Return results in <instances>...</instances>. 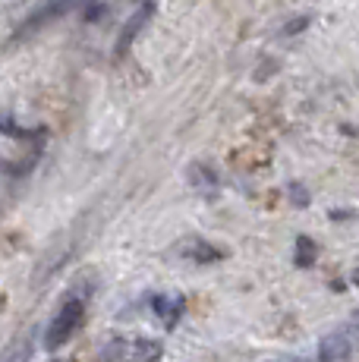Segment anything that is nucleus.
<instances>
[{"mask_svg": "<svg viewBox=\"0 0 359 362\" xmlns=\"http://www.w3.org/2000/svg\"><path fill=\"white\" fill-rule=\"evenodd\" d=\"M350 350H353V337H350V331H334L319 344V359L322 362H337V359L347 356Z\"/></svg>", "mask_w": 359, "mask_h": 362, "instance_id": "nucleus-3", "label": "nucleus"}, {"mask_svg": "<svg viewBox=\"0 0 359 362\" xmlns=\"http://www.w3.org/2000/svg\"><path fill=\"white\" fill-rule=\"evenodd\" d=\"M82 312H86V299L82 296L64 299V305H60L57 315H54L51 325H47V334H45L47 350H60V346L73 337L76 328H79V322H82Z\"/></svg>", "mask_w": 359, "mask_h": 362, "instance_id": "nucleus-1", "label": "nucleus"}, {"mask_svg": "<svg viewBox=\"0 0 359 362\" xmlns=\"http://www.w3.org/2000/svg\"><path fill=\"white\" fill-rule=\"evenodd\" d=\"M151 13H155V0H145V4L139 6V10L129 16V23L123 25V32H120V38H117V57L120 54H126L129 51V45L136 41V35H139L145 29V23L151 19Z\"/></svg>", "mask_w": 359, "mask_h": 362, "instance_id": "nucleus-2", "label": "nucleus"}, {"mask_svg": "<svg viewBox=\"0 0 359 362\" xmlns=\"http://www.w3.org/2000/svg\"><path fill=\"white\" fill-rule=\"evenodd\" d=\"M32 359V334H19L4 353V362H29Z\"/></svg>", "mask_w": 359, "mask_h": 362, "instance_id": "nucleus-4", "label": "nucleus"}]
</instances>
